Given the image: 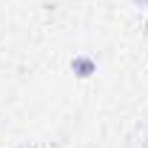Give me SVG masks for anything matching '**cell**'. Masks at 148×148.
<instances>
[{
    "label": "cell",
    "instance_id": "1",
    "mask_svg": "<svg viewBox=\"0 0 148 148\" xmlns=\"http://www.w3.org/2000/svg\"><path fill=\"white\" fill-rule=\"evenodd\" d=\"M69 69H71V74L77 80H91L94 74H97V60L91 54H77V57H71Z\"/></svg>",
    "mask_w": 148,
    "mask_h": 148
},
{
    "label": "cell",
    "instance_id": "2",
    "mask_svg": "<svg viewBox=\"0 0 148 148\" xmlns=\"http://www.w3.org/2000/svg\"><path fill=\"white\" fill-rule=\"evenodd\" d=\"M134 6H140V9H148V0H131Z\"/></svg>",
    "mask_w": 148,
    "mask_h": 148
}]
</instances>
